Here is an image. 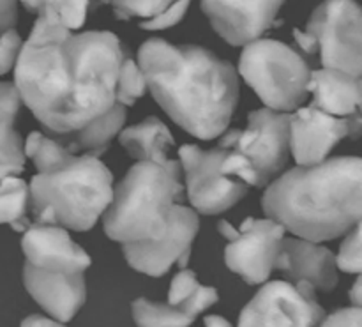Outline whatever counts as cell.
I'll return each mask as SVG.
<instances>
[{
    "label": "cell",
    "mask_w": 362,
    "mask_h": 327,
    "mask_svg": "<svg viewBox=\"0 0 362 327\" xmlns=\"http://www.w3.org/2000/svg\"><path fill=\"white\" fill-rule=\"evenodd\" d=\"M122 59L119 38L105 30L71 34L45 46L23 42L14 85L46 133H71L112 108Z\"/></svg>",
    "instance_id": "cell-1"
},
{
    "label": "cell",
    "mask_w": 362,
    "mask_h": 327,
    "mask_svg": "<svg viewBox=\"0 0 362 327\" xmlns=\"http://www.w3.org/2000/svg\"><path fill=\"white\" fill-rule=\"evenodd\" d=\"M147 88L170 119L200 140H214L230 126L239 103V73L197 45L148 39L138 50Z\"/></svg>",
    "instance_id": "cell-2"
},
{
    "label": "cell",
    "mask_w": 362,
    "mask_h": 327,
    "mask_svg": "<svg viewBox=\"0 0 362 327\" xmlns=\"http://www.w3.org/2000/svg\"><path fill=\"white\" fill-rule=\"evenodd\" d=\"M262 209L286 232L313 243L345 236L362 218L361 158L297 165L267 184Z\"/></svg>",
    "instance_id": "cell-3"
},
{
    "label": "cell",
    "mask_w": 362,
    "mask_h": 327,
    "mask_svg": "<svg viewBox=\"0 0 362 327\" xmlns=\"http://www.w3.org/2000/svg\"><path fill=\"white\" fill-rule=\"evenodd\" d=\"M182 193L179 159H168L165 165L136 161L113 188L112 202L101 216L105 234L120 244L159 239Z\"/></svg>",
    "instance_id": "cell-4"
},
{
    "label": "cell",
    "mask_w": 362,
    "mask_h": 327,
    "mask_svg": "<svg viewBox=\"0 0 362 327\" xmlns=\"http://www.w3.org/2000/svg\"><path fill=\"white\" fill-rule=\"evenodd\" d=\"M113 176L99 158L74 154L66 165L37 172L28 186L34 223L87 232L112 202Z\"/></svg>",
    "instance_id": "cell-5"
},
{
    "label": "cell",
    "mask_w": 362,
    "mask_h": 327,
    "mask_svg": "<svg viewBox=\"0 0 362 327\" xmlns=\"http://www.w3.org/2000/svg\"><path fill=\"white\" fill-rule=\"evenodd\" d=\"M237 73L267 108L290 113L306 99L311 71L292 46L258 38L244 45Z\"/></svg>",
    "instance_id": "cell-6"
},
{
    "label": "cell",
    "mask_w": 362,
    "mask_h": 327,
    "mask_svg": "<svg viewBox=\"0 0 362 327\" xmlns=\"http://www.w3.org/2000/svg\"><path fill=\"white\" fill-rule=\"evenodd\" d=\"M290 113L258 108L247 117L246 130L221 163L225 176L239 177L247 186L264 188L285 168L290 152Z\"/></svg>",
    "instance_id": "cell-7"
},
{
    "label": "cell",
    "mask_w": 362,
    "mask_h": 327,
    "mask_svg": "<svg viewBox=\"0 0 362 327\" xmlns=\"http://www.w3.org/2000/svg\"><path fill=\"white\" fill-rule=\"evenodd\" d=\"M304 30L315 38L322 66L361 76L362 14L356 0H325Z\"/></svg>",
    "instance_id": "cell-8"
},
{
    "label": "cell",
    "mask_w": 362,
    "mask_h": 327,
    "mask_svg": "<svg viewBox=\"0 0 362 327\" xmlns=\"http://www.w3.org/2000/svg\"><path fill=\"white\" fill-rule=\"evenodd\" d=\"M228 151L221 145L211 151H204L198 145L180 147L179 161L186 179L187 198L197 212L221 214L246 197L250 186L239 177L221 172V163Z\"/></svg>",
    "instance_id": "cell-9"
},
{
    "label": "cell",
    "mask_w": 362,
    "mask_h": 327,
    "mask_svg": "<svg viewBox=\"0 0 362 327\" xmlns=\"http://www.w3.org/2000/svg\"><path fill=\"white\" fill-rule=\"evenodd\" d=\"M325 310L306 282H269L240 311L239 326H317Z\"/></svg>",
    "instance_id": "cell-10"
},
{
    "label": "cell",
    "mask_w": 362,
    "mask_h": 327,
    "mask_svg": "<svg viewBox=\"0 0 362 327\" xmlns=\"http://www.w3.org/2000/svg\"><path fill=\"white\" fill-rule=\"evenodd\" d=\"M198 229L200 219L197 211L173 204L166 232L156 241L122 244L124 257L134 271L154 278L166 275L173 264H179V268L184 269L189 264L191 246Z\"/></svg>",
    "instance_id": "cell-11"
},
{
    "label": "cell",
    "mask_w": 362,
    "mask_h": 327,
    "mask_svg": "<svg viewBox=\"0 0 362 327\" xmlns=\"http://www.w3.org/2000/svg\"><path fill=\"white\" fill-rule=\"evenodd\" d=\"M290 113V151L297 165H318L332 149L346 137L357 138L361 134V113L350 117H334L315 106L296 108Z\"/></svg>",
    "instance_id": "cell-12"
},
{
    "label": "cell",
    "mask_w": 362,
    "mask_h": 327,
    "mask_svg": "<svg viewBox=\"0 0 362 327\" xmlns=\"http://www.w3.org/2000/svg\"><path fill=\"white\" fill-rule=\"evenodd\" d=\"M286 230L271 218H247L225 248L226 268L250 285L265 283L274 269Z\"/></svg>",
    "instance_id": "cell-13"
},
{
    "label": "cell",
    "mask_w": 362,
    "mask_h": 327,
    "mask_svg": "<svg viewBox=\"0 0 362 327\" xmlns=\"http://www.w3.org/2000/svg\"><path fill=\"white\" fill-rule=\"evenodd\" d=\"M285 0H202L212 28L232 46L262 38L274 25Z\"/></svg>",
    "instance_id": "cell-14"
},
{
    "label": "cell",
    "mask_w": 362,
    "mask_h": 327,
    "mask_svg": "<svg viewBox=\"0 0 362 327\" xmlns=\"http://www.w3.org/2000/svg\"><path fill=\"white\" fill-rule=\"evenodd\" d=\"M21 250L30 265L49 272H85L92 260L87 251L74 243L67 230L59 225L30 223L23 232Z\"/></svg>",
    "instance_id": "cell-15"
},
{
    "label": "cell",
    "mask_w": 362,
    "mask_h": 327,
    "mask_svg": "<svg viewBox=\"0 0 362 327\" xmlns=\"http://www.w3.org/2000/svg\"><path fill=\"white\" fill-rule=\"evenodd\" d=\"M23 285L32 299L59 324L73 321L87 299L83 272H49L25 262Z\"/></svg>",
    "instance_id": "cell-16"
},
{
    "label": "cell",
    "mask_w": 362,
    "mask_h": 327,
    "mask_svg": "<svg viewBox=\"0 0 362 327\" xmlns=\"http://www.w3.org/2000/svg\"><path fill=\"white\" fill-rule=\"evenodd\" d=\"M274 269L292 282L311 283L315 290L329 292L338 285L334 253L320 243L303 237H283Z\"/></svg>",
    "instance_id": "cell-17"
},
{
    "label": "cell",
    "mask_w": 362,
    "mask_h": 327,
    "mask_svg": "<svg viewBox=\"0 0 362 327\" xmlns=\"http://www.w3.org/2000/svg\"><path fill=\"white\" fill-rule=\"evenodd\" d=\"M308 94L313 96L311 106L334 117H350L361 113V76L331 67L311 71Z\"/></svg>",
    "instance_id": "cell-18"
},
{
    "label": "cell",
    "mask_w": 362,
    "mask_h": 327,
    "mask_svg": "<svg viewBox=\"0 0 362 327\" xmlns=\"http://www.w3.org/2000/svg\"><path fill=\"white\" fill-rule=\"evenodd\" d=\"M126 106L115 101L108 112L95 117L80 130L62 134H49V137L66 145L73 154H87L99 158L108 151L113 138L120 133L124 122H126Z\"/></svg>",
    "instance_id": "cell-19"
},
{
    "label": "cell",
    "mask_w": 362,
    "mask_h": 327,
    "mask_svg": "<svg viewBox=\"0 0 362 327\" xmlns=\"http://www.w3.org/2000/svg\"><path fill=\"white\" fill-rule=\"evenodd\" d=\"M119 142L136 161H152L159 165L168 161V151L175 145L170 130L158 117H148L136 126L120 130Z\"/></svg>",
    "instance_id": "cell-20"
},
{
    "label": "cell",
    "mask_w": 362,
    "mask_h": 327,
    "mask_svg": "<svg viewBox=\"0 0 362 327\" xmlns=\"http://www.w3.org/2000/svg\"><path fill=\"white\" fill-rule=\"evenodd\" d=\"M20 2L30 13L52 16L71 30H76L83 27L90 11H95L110 0H20Z\"/></svg>",
    "instance_id": "cell-21"
},
{
    "label": "cell",
    "mask_w": 362,
    "mask_h": 327,
    "mask_svg": "<svg viewBox=\"0 0 362 327\" xmlns=\"http://www.w3.org/2000/svg\"><path fill=\"white\" fill-rule=\"evenodd\" d=\"M28 212V184L18 176L0 177V225H11Z\"/></svg>",
    "instance_id": "cell-22"
},
{
    "label": "cell",
    "mask_w": 362,
    "mask_h": 327,
    "mask_svg": "<svg viewBox=\"0 0 362 327\" xmlns=\"http://www.w3.org/2000/svg\"><path fill=\"white\" fill-rule=\"evenodd\" d=\"M133 321L138 326H189L193 324L187 315L180 311V308L170 306L168 303H152L148 299H136L131 304Z\"/></svg>",
    "instance_id": "cell-23"
},
{
    "label": "cell",
    "mask_w": 362,
    "mask_h": 327,
    "mask_svg": "<svg viewBox=\"0 0 362 327\" xmlns=\"http://www.w3.org/2000/svg\"><path fill=\"white\" fill-rule=\"evenodd\" d=\"M147 91V80L141 73L138 62L124 55L117 73L115 101L124 106H133Z\"/></svg>",
    "instance_id": "cell-24"
},
{
    "label": "cell",
    "mask_w": 362,
    "mask_h": 327,
    "mask_svg": "<svg viewBox=\"0 0 362 327\" xmlns=\"http://www.w3.org/2000/svg\"><path fill=\"white\" fill-rule=\"evenodd\" d=\"M23 140L11 122H0V177L20 176L25 170Z\"/></svg>",
    "instance_id": "cell-25"
},
{
    "label": "cell",
    "mask_w": 362,
    "mask_h": 327,
    "mask_svg": "<svg viewBox=\"0 0 362 327\" xmlns=\"http://www.w3.org/2000/svg\"><path fill=\"white\" fill-rule=\"evenodd\" d=\"M73 156L74 154L66 145L57 142L49 134L42 133L41 138H39L37 147L32 152L30 159L35 168H37V172H49V170H55L59 166L66 165Z\"/></svg>",
    "instance_id": "cell-26"
},
{
    "label": "cell",
    "mask_w": 362,
    "mask_h": 327,
    "mask_svg": "<svg viewBox=\"0 0 362 327\" xmlns=\"http://www.w3.org/2000/svg\"><path fill=\"white\" fill-rule=\"evenodd\" d=\"M175 0H110L113 13L119 20H133L141 18L148 20L165 11Z\"/></svg>",
    "instance_id": "cell-27"
},
{
    "label": "cell",
    "mask_w": 362,
    "mask_h": 327,
    "mask_svg": "<svg viewBox=\"0 0 362 327\" xmlns=\"http://www.w3.org/2000/svg\"><path fill=\"white\" fill-rule=\"evenodd\" d=\"M71 34H73V30L67 28L64 23H60L59 20H55V18L46 16V14H37V20L34 21V27H32L30 35H28V39L25 41V45H52V42L64 41V39L69 38Z\"/></svg>",
    "instance_id": "cell-28"
},
{
    "label": "cell",
    "mask_w": 362,
    "mask_h": 327,
    "mask_svg": "<svg viewBox=\"0 0 362 327\" xmlns=\"http://www.w3.org/2000/svg\"><path fill=\"white\" fill-rule=\"evenodd\" d=\"M334 257L338 271L349 272V275H361V223H357L352 230L346 232V239L343 241L338 255H334Z\"/></svg>",
    "instance_id": "cell-29"
},
{
    "label": "cell",
    "mask_w": 362,
    "mask_h": 327,
    "mask_svg": "<svg viewBox=\"0 0 362 327\" xmlns=\"http://www.w3.org/2000/svg\"><path fill=\"white\" fill-rule=\"evenodd\" d=\"M219 294L214 287H205V285H198L182 303L179 304L177 308H180L184 315L194 321L202 311H205L207 308H211L212 304L218 303Z\"/></svg>",
    "instance_id": "cell-30"
},
{
    "label": "cell",
    "mask_w": 362,
    "mask_h": 327,
    "mask_svg": "<svg viewBox=\"0 0 362 327\" xmlns=\"http://www.w3.org/2000/svg\"><path fill=\"white\" fill-rule=\"evenodd\" d=\"M189 4L191 0H175L165 11L156 14L154 18L141 20L140 28H144V30H165V28L173 27V25H177L186 16L187 9H189Z\"/></svg>",
    "instance_id": "cell-31"
},
{
    "label": "cell",
    "mask_w": 362,
    "mask_h": 327,
    "mask_svg": "<svg viewBox=\"0 0 362 327\" xmlns=\"http://www.w3.org/2000/svg\"><path fill=\"white\" fill-rule=\"evenodd\" d=\"M21 46H23V41L14 28H7L0 34V74L14 69Z\"/></svg>",
    "instance_id": "cell-32"
},
{
    "label": "cell",
    "mask_w": 362,
    "mask_h": 327,
    "mask_svg": "<svg viewBox=\"0 0 362 327\" xmlns=\"http://www.w3.org/2000/svg\"><path fill=\"white\" fill-rule=\"evenodd\" d=\"M200 285L197 280V275L193 271H189L187 268H184L182 271L177 272L172 280V285H170L168 292V304L170 306H179L191 292H193L197 287Z\"/></svg>",
    "instance_id": "cell-33"
},
{
    "label": "cell",
    "mask_w": 362,
    "mask_h": 327,
    "mask_svg": "<svg viewBox=\"0 0 362 327\" xmlns=\"http://www.w3.org/2000/svg\"><path fill=\"white\" fill-rule=\"evenodd\" d=\"M21 106V96L16 85L0 81V122L14 124Z\"/></svg>",
    "instance_id": "cell-34"
},
{
    "label": "cell",
    "mask_w": 362,
    "mask_h": 327,
    "mask_svg": "<svg viewBox=\"0 0 362 327\" xmlns=\"http://www.w3.org/2000/svg\"><path fill=\"white\" fill-rule=\"evenodd\" d=\"M322 326H352L357 327L362 324V306H350V308H339L334 314L325 315L324 321L320 322Z\"/></svg>",
    "instance_id": "cell-35"
},
{
    "label": "cell",
    "mask_w": 362,
    "mask_h": 327,
    "mask_svg": "<svg viewBox=\"0 0 362 327\" xmlns=\"http://www.w3.org/2000/svg\"><path fill=\"white\" fill-rule=\"evenodd\" d=\"M18 0H0V34L7 28H14L18 18Z\"/></svg>",
    "instance_id": "cell-36"
},
{
    "label": "cell",
    "mask_w": 362,
    "mask_h": 327,
    "mask_svg": "<svg viewBox=\"0 0 362 327\" xmlns=\"http://www.w3.org/2000/svg\"><path fill=\"white\" fill-rule=\"evenodd\" d=\"M293 35H296V41L297 45L300 46V50L310 55L317 53V42H315V38L311 34H308L306 30H300V28H296L293 30Z\"/></svg>",
    "instance_id": "cell-37"
},
{
    "label": "cell",
    "mask_w": 362,
    "mask_h": 327,
    "mask_svg": "<svg viewBox=\"0 0 362 327\" xmlns=\"http://www.w3.org/2000/svg\"><path fill=\"white\" fill-rule=\"evenodd\" d=\"M21 326H60L55 319L42 317V315H28L21 321Z\"/></svg>",
    "instance_id": "cell-38"
},
{
    "label": "cell",
    "mask_w": 362,
    "mask_h": 327,
    "mask_svg": "<svg viewBox=\"0 0 362 327\" xmlns=\"http://www.w3.org/2000/svg\"><path fill=\"white\" fill-rule=\"evenodd\" d=\"M350 301H352L354 306H362V278L357 275L356 283L350 289Z\"/></svg>",
    "instance_id": "cell-39"
},
{
    "label": "cell",
    "mask_w": 362,
    "mask_h": 327,
    "mask_svg": "<svg viewBox=\"0 0 362 327\" xmlns=\"http://www.w3.org/2000/svg\"><path fill=\"white\" fill-rule=\"evenodd\" d=\"M218 230H219V234H221V236L225 237L226 241L235 239L237 234H239V229H235V226H233V225H230V223L225 222V219H223V222L219 223Z\"/></svg>",
    "instance_id": "cell-40"
},
{
    "label": "cell",
    "mask_w": 362,
    "mask_h": 327,
    "mask_svg": "<svg viewBox=\"0 0 362 327\" xmlns=\"http://www.w3.org/2000/svg\"><path fill=\"white\" fill-rule=\"evenodd\" d=\"M205 326H230V322L226 319L219 317V315H209V317L204 319Z\"/></svg>",
    "instance_id": "cell-41"
}]
</instances>
